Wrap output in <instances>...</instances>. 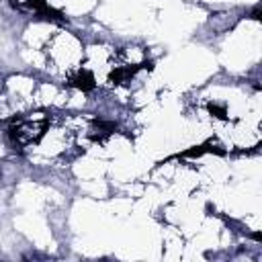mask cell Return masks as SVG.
<instances>
[{
	"mask_svg": "<svg viewBox=\"0 0 262 262\" xmlns=\"http://www.w3.org/2000/svg\"><path fill=\"white\" fill-rule=\"evenodd\" d=\"M13 9H19V11H31L39 17H45V19H54V21H64V15L56 9H51L47 5V0H11Z\"/></svg>",
	"mask_w": 262,
	"mask_h": 262,
	"instance_id": "obj_1",
	"label": "cell"
},
{
	"mask_svg": "<svg viewBox=\"0 0 262 262\" xmlns=\"http://www.w3.org/2000/svg\"><path fill=\"white\" fill-rule=\"evenodd\" d=\"M70 84H72L74 88L82 90V92H90V90H94V86H96L94 76H92L88 70H80L78 74H74V76L70 78Z\"/></svg>",
	"mask_w": 262,
	"mask_h": 262,
	"instance_id": "obj_2",
	"label": "cell"
},
{
	"mask_svg": "<svg viewBox=\"0 0 262 262\" xmlns=\"http://www.w3.org/2000/svg\"><path fill=\"white\" fill-rule=\"evenodd\" d=\"M139 70V66H121V68H115L111 74H109V82L111 84H121V82H127L129 78L135 76V72Z\"/></svg>",
	"mask_w": 262,
	"mask_h": 262,
	"instance_id": "obj_3",
	"label": "cell"
},
{
	"mask_svg": "<svg viewBox=\"0 0 262 262\" xmlns=\"http://www.w3.org/2000/svg\"><path fill=\"white\" fill-rule=\"evenodd\" d=\"M115 129H117V123H113V121H102V119H100V121H96V123H94V127H92V135H90V137L100 141V139H104V137H109Z\"/></svg>",
	"mask_w": 262,
	"mask_h": 262,
	"instance_id": "obj_4",
	"label": "cell"
},
{
	"mask_svg": "<svg viewBox=\"0 0 262 262\" xmlns=\"http://www.w3.org/2000/svg\"><path fill=\"white\" fill-rule=\"evenodd\" d=\"M209 113H211L213 117L217 119H228V113H226V107H221V104H215V102H209Z\"/></svg>",
	"mask_w": 262,
	"mask_h": 262,
	"instance_id": "obj_5",
	"label": "cell"
}]
</instances>
